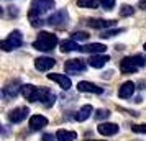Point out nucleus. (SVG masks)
<instances>
[{
	"label": "nucleus",
	"instance_id": "obj_1",
	"mask_svg": "<svg viewBox=\"0 0 146 141\" xmlns=\"http://www.w3.org/2000/svg\"><path fill=\"white\" fill-rule=\"evenodd\" d=\"M141 66H146V58L141 56V54L128 56V58H123V59L120 61V71H121V74H133Z\"/></svg>",
	"mask_w": 146,
	"mask_h": 141
},
{
	"label": "nucleus",
	"instance_id": "obj_2",
	"mask_svg": "<svg viewBox=\"0 0 146 141\" xmlns=\"http://www.w3.org/2000/svg\"><path fill=\"white\" fill-rule=\"evenodd\" d=\"M56 44H58V36H56V34L48 33V31H41V33L38 34L36 41L33 43V48L38 49V51L48 53V51H53L54 48H56Z\"/></svg>",
	"mask_w": 146,
	"mask_h": 141
},
{
	"label": "nucleus",
	"instance_id": "obj_3",
	"mask_svg": "<svg viewBox=\"0 0 146 141\" xmlns=\"http://www.w3.org/2000/svg\"><path fill=\"white\" fill-rule=\"evenodd\" d=\"M54 0H33L31 2V7H30V17H41L46 12L53 10L54 8Z\"/></svg>",
	"mask_w": 146,
	"mask_h": 141
},
{
	"label": "nucleus",
	"instance_id": "obj_4",
	"mask_svg": "<svg viewBox=\"0 0 146 141\" xmlns=\"http://www.w3.org/2000/svg\"><path fill=\"white\" fill-rule=\"evenodd\" d=\"M21 44H23V36H21V33L18 31V30L12 31V33L8 34L7 40H3L2 43H0V46H2L3 51H12V49H17V48H20Z\"/></svg>",
	"mask_w": 146,
	"mask_h": 141
},
{
	"label": "nucleus",
	"instance_id": "obj_5",
	"mask_svg": "<svg viewBox=\"0 0 146 141\" xmlns=\"http://www.w3.org/2000/svg\"><path fill=\"white\" fill-rule=\"evenodd\" d=\"M67 20H69V13H67V10L61 8V10L54 12V13L48 18V25L62 28V26H66V25H67Z\"/></svg>",
	"mask_w": 146,
	"mask_h": 141
},
{
	"label": "nucleus",
	"instance_id": "obj_6",
	"mask_svg": "<svg viewBox=\"0 0 146 141\" xmlns=\"http://www.w3.org/2000/svg\"><path fill=\"white\" fill-rule=\"evenodd\" d=\"M21 94H23V97L30 102H40L41 87H35L31 84H27V85L21 87Z\"/></svg>",
	"mask_w": 146,
	"mask_h": 141
},
{
	"label": "nucleus",
	"instance_id": "obj_7",
	"mask_svg": "<svg viewBox=\"0 0 146 141\" xmlns=\"http://www.w3.org/2000/svg\"><path fill=\"white\" fill-rule=\"evenodd\" d=\"M64 69L67 74H79L86 71V62L82 59H71L64 64Z\"/></svg>",
	"mask_w": 146,
	"mask_h": 141
},
{
	"label": "nucleus",
	"instance_id": "obj_8",
	"mask_svg": "<svg viewBox=\"0 0 146 141\" xmlns=\"http://www.w3.org/2000/svg\"><path fill=\"white\" fill-rule=\"evenodd\" d=\"M28 113H30V110L27 107H17L8 113V120H10V123H21L28 117Z\"/></svg>",
	"mask_w": 146,
	"mask_h": 141
},
{
	"label": "nucleus",
	"instance_id": "obj_9",
	"mask_svg": "<svg viewBox=\"0 0 146 141\" xmlns=\"http://www.w3.org/2000/svg\"><path fill=\"white\" fill-rule=\"evenodd\" d=\"M54 64H56V61H54L53 58H48V56H43V58L35 59V67H36L38 71H41V72H46V71H49Z\"/></svg>",
	"mask_w": 146,
	"mask_h": 141
},
{
	"label": "nucleus",
	"instance_id": "obj_10",
	"mask_svg": "<svg viewBox=\"0 0 146 141\" xmlns=\"http://www.w3.org/2000/svg\"><path fill=\"white\" fill-rule=\"evenodd\" d=\"M118 125H115V123H107V121H104V123H100L99 126H97V131H99L102 136H113V134L118 133Z\"/></svg>",
	"mask_w": 146,
	"mask_h": 141
},
{
	"label": "nucleus",
	"instance_id": "obj_11",
	"mask_svg": "<svg viewBox=\"0 0 146 141\" xmlns=\"http://www.w3.org/2000/svg\"><path fill=\"white\" fill-rule=\"evenodd\" d=\"M28 125H30L31 130L38 131V130H43V128L48 125V118L46 117H43V115H33V117H30Z\"/></svg>",
	"mask_w": 146,
	"mask_h": 141
},
{
	"label": "nucleus",
	"instance_id": "obj_12",
	"mask_svg": "<svg viewBox=\"0 0 146 141\" xmlns=\"http://www.w3.org/2000/svg\"><path fill=\"white\" fill-rule=\"evenodd\" d=\"M79 51L82 53H89V54H102L107 51V46L102 43H92V44H86V46H80Z\"/></svg>",
	"mask_w": 146,
	"mask_h": 141
},
{
	"label": "nucleus",
	"instance_id": "obj_13",
	"mask_svg": "<svg viewBox=\"0 0 146 141\" xmlns=\"http://www.w3.org/2000/svg\"><path fill=\"white\" fill-rule=\"evenodd\" d=\"M21 87H23V85H20V81H15L13 84H8L7 87H3L2 94H3L5 99H15V97L18 95Z\"/></svg>",
	"mask_w": 146,
	"mask_h": 141
},
{
	"label": "nucleus",
	"instance_id": "obj_14",
	"mask_svg": "<svg viewBox=\"0 0 146 141\" xmlns=\"http://www.w3.org/2000/svg\"><path fill=\"white\" fill-rule=\"evenodd\" d=\"M108 61H110V58L107 54H92L90 59H89V66L95 67V69H100V67L105 66Z\"/></svg>",
	"mask_w": 146,
	"mask_h": 141
},
{
	"label": "nucleus",
	"instance_id": "obj_15",
	"mask_svg": "<svg viewBox=\"0 0 146 141\" xmlns=\"http://www.w3.org/2000/svg\"><path fill=\"white\" fill-rule=\"evenodd\" d=\"M87 25L90 28H99V30H107V28H110L115 25V21L113 20H102V18H90V20H87Z\"/></svg>",
	"mask_w": 146,
	"mask_h": 141
},
{
	"label": "nucleus",
	"instance_id": "obj_16",
	"mask_svg": "<svg viewBox=\"0 0 146 141\" xmlns=\"http://www.w3.org/2000/svg\"><path fill=\"white\" fill-rule=\"evenodd\" d=\"M77 90L79 92H87V94H102L104 90L100 87H97L95 84H92V82H87V81H82L77 84Z\"/></svg>",
	"mask_w": 146,
	"mask_h": 141
},
{
	"label": "nucleus",
	"instance_id": "obj_17",
	"mask_svg": "<svg viewBox=\"0 0 146 141\" xmlns=\"http://www.w3.org/2000/svg\"><path fill=\"white\" fill-rule=\"evenodd\" d=\"M40 102L44 107H51L54 102H56V95L46 87H41V95H40Z\"/></svg>",
	"mask_w": 146,
	"mask_h": 141
},
{
	"label": "nucleus",
	"instance_id": "obj_18",
	"mask_svg": "<svg viewBox=\"0 0 146 141\" xmlns=\"http://www.w3.org/2000/svg\"><path fill=\"white\" fill-rule=\"evenodd\" d=\"M48 79L49 81H54V82H58L61 87L64 89V90H69L71 89V79L69 77H66L64 74H48Z\"/></svg>",
	"mask_w": 146,
	"mask_h": 141
},
{
	"label": "nucleus",
	"instance_id": "obj_19",
	"mask_svg": "<svg viewBox=\"0 0 146 141\" xmlns=\"http://www.w3.org/2000/svg\"><path fill=\"white\" fill-rule=\"evenodd\" d=\"M135 94V84L131 81H126L125 84H121V87L118 89V97L120 99H130Z\"/></svg>",
	"mask_w": 146,
	"mask_h": 141
},
{
	"label": "nucleus",
	"instance_id": "obj_20",
	"mask_svg": "<svg viewBox=\"0 0 146 141\" xmlns=\"http://www.w3.org/2000/svg\"><path fill=\"white\" fill-rule=\"evenodd\" d=\"M56 138L58 141H74L77 138L76 131H69V130H58L56 131Z\"/></svg>",
	"mask_w": 146,
	"mask_h": 141
},
{
	"label": "nucleus",
	"instance_id": "obj_21",
	"mask_svg": "<svg viewBox=\"0 0 146 141\" xmlns=\"http://www.w3.org/2000/svg\"><path fill=\"white\" fill-rule=\"evenodd\" d=\"M92 112H94L92 105H84V107H80L79 112L76 113V120L77 121H86L87 118L92 115Z\"/></svg>",
	"mask_w": 146,
	"mask_h": 141
},
{
	"label": "nucleus",
	"instance_id": "obj_22",
	"mask_svg": "<svg viewBox=\"0 0 146 141\" xmlns=\"http://www.w3.org/2000/svg\"><path fill=\"white\" fill-rule=\"evenodd\" d=\"M79 44L74 40H66L61 43V53H71V51H79Z\"/></svg>",
	"mask_w": 146,
	"mask_h": 141
},
{
	"label": "nucleus",
	"instance_id": "obj_23",
	"mask_svg": "<svg viewBox=\"0 0 146 141\" xmlns=\"http://www.w3.org/2000/svg\"><path fill=\"white\" fill-rule=\"evenodd\" d=\"M99 0H77V5L79 7H82V8H97L99 7Z\"/></svg>",
	"mask_w": 146,
	"mask_h": 141
},
{
	"label": "nucleus",
	"instance_id": "obj_24",
	"mask_svg": "<svg viewBox=\"0 0 146 141\" xmlns=\"http://www.w3.org/2000/svg\"><path fill=\"white\" fill-rule=\"evenodd\" d=\"M125 30L123 28H118V30H104L102 33H100V38H112V36H115V34H118V33H123Z\"/></svg>",
	"mask_w": 146,
	"mask_h": 141
},
{
	"label": "nucleus",
	"instance_id": "obj_25",
	"mask_svg": "<svg viewBox=\"0 0 146 141\" xmlns=\"http://www.w3.org/2000/svg\"><path fill=\"white\" fill-rule=\"evenodd\" d=\"M133 13H135V8L130 7V5H123L121 10H120V15H121V17H130V15H133Z\"/></svg>",
	"mask_w": 146,
	"mask_h": 141
},
{
	"label": "nucleus",
	"instance_id": "obj_26",
	"mask_svg": "<svg viewBox=\"0 0 146 141\" xmlns=\"http://www.w3.org/2000/svg\"><path fill=\"white\" fill-rule=\"evenodd\" d=\"M72 40L74 41H86V40H89V34L86 31H77V33L72 34Z\"/></svg>",
	"mask_w": 146,
	"mask_h": 141
},
{
	"label": "nucleus",
	"instance_id": "obj_27",
	"mask_svg": "<svg viewBox=\"0 0 146 141\" xmlns=\"http://www.w3.org/2000/svg\"><path fill=\"white\" fill-rule=\"evenodd\" d=\"M108 117H110V112H108V110H104V108H100L99 112H97V113H95V118H97V120H102V118H108Z\"/></svg>",
	"mask_w": 146,
	"mask_h": 141
},
{
	"label": "nucleus",
	"instance_id": "obj_28",
	"mask_svg": "<svg viewBox=\"0 0 146 141\" xmlns=\"http://www.w3.org/2000/svg\"><path fill=\"white\" fill-rule=\"evenodd\" d=\"M100 5L105 8V10H112L115 7V0H100Z\"/></svg>",
	"mask_w": 146,
	"mask_h": 141
},
{
	"label": "nucleus",
	"instance_id": "obj_29",
	"mask_svg": "<svg viewBox=\"0 0 146 141\" xmlns=\"http://www.w3.org/2000/svg\"><path fill=\"white\" fill-rule=\"evenodd\" d=\"M131 130L135 131V133H143V134H146V125H133Z\"/></svg>",
	"mask_w": 146,
	"mask_h": 141
},
{
	"label": "nucleus",
	"instance_id": "obj_30",
	"mask_svg": "<svg viewBox=\"0 0 146 141\" xmlns=\"http://www.w3.org/2000/svg\"><path fill=\"white\" fill-rule=\"evenodd\" d=\"M43 141H58V138H56V134H44L43 136Z\"/></svg>",
	"mask_w": 146,
	"mask_h": 141
},
{
	"label": "nucleus",
	"instance_id": "obj_31",
	"mask_svg": "<svg viewBox=\"0 0 146 141\" xmlns=\"http://www.w3.org/2000/svg\"><path fill=\"white\" fill-rule=\"evenodd\" d=\"M138 7L141 8V10H146V0H139V2H138Z\"/></svg>",
	"mask_w": 146,
	"mask_h": 141
},
{
	"label": "nucleus",
	"instance_id": "obj_32",
	"mask_svg": "<svg viewBox=\"0 0 146 141\" xmlns=\"http://www.w3.org/2000/svg\"><path fill=\"white\" fill-rule=\"evenodd\" d=\"M143 48H145V51H146V43H145V46H143Z\"/></svg>",
	"mask_w": 146,
	"mask_h": 141
}]
</instances>
